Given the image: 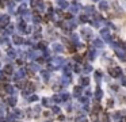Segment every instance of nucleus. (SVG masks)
I'll return each mask as SVG.
<instances>
[{"label": "nucleus", "mask_w": 126, "mask_h": 122, "mask_svg": "<svg viewBox=\"0 0 126 122\" xmlns=\"http://www.w3.org/2000/svg\"><path fill=\"white\" fill-rule=\"evenodd\" d=\"M88 83H90V79L88 77H81L80 79V84L81 85H88Z\"/></svg>", "instance_id": "nucleus-8"}, {"label": "nucleus", "mask_w": 126, "mask_h": 122, "mask_svg": "<svg viewBox=\"0 0 126 122\" xmlns=\"http://www.w3.org/2000/svg\"><path fill=\"white\" fill-rule=\"evenodd\" d=\"M6 91L8 94H12V92H14V87H12V85H10V84H6Z\"/></svg>", "instance_id": "nucleus-14"}, {"label": "nucleus", "mask_w": 126, "mask_h": 122, "mask_svg": "<svg viewBox=\"0 0 126 122\" xmlns=\"http://www.w3.org/2000/svg\"><path fill=\"white\" fill-rule=\"evenodd\" d=\"M56 4L60 6L61 8H68L69 7V3H68L67 0H56Z\"/></svg>", "instance_id": "nucleus-2"}, {"label": "nucleus", "mask_w": 126, "mask_h": 122, "mask_svg": "<svg viewBox=\"0 0 126 122\" xmlns=\"http://www.w3.org/2000/svg\"><path fill=\"white\" fill-rule=\"evenodd\" d=\"M79 10H80V6H79V4H75V6H72L70 11H72V12H79Z\"/></svg>", "instance_id": "nucleus-15"}, {"label": "nucleus", "mask_w": 126, "mask_h": 122, "mask_svg": "<svg viewBox=\"0 0 126 122\" xmlns=\"http://www.w3.org/2000/svg\"><path fill=\"white\" fill-rule=\"evenodd\" d=\"M87 20H88L87 15H81V16H80V22H87Z\"/></svg>", "instance_id": "nucleus-29"}, {"label": "nucleus", "mask_w": 126, "mask_h": 122, "mask_svg": "<svg viewBox=\"0 0 126 122\" xmlns=\"http://www.w3.org/2000/svg\"><path fill=\"white\" fill-rule=\"evenodd\" d=\"M33 19H34V22H35V23H39V22H41V16H39L38 14H34Z\"/></svg>", "instance_id": "nucleus-18"}, {"label": "nucleus", "mask_w": 126, "mask_h": 122, "mask_svg": "<svg viewBox=\"0 0 126 122\" xmlns=\"http://www.w3.org/2000/svg\"><path fill=\"white\" fill-rule=\"evenodd\" d=\"M62 62H64V58H61V57L54 58V64H56V65H61Z\"/></svg>", "instance_id": "nucleus-12"}, {"label": "nucleus", "mask_w": 126, "mask_h": 122, "mask_svg": "<svg viewBox=\"0 0 126 122\" xmlns=\"http://www.w3.org/2000/svg\"><path fill=\"white\" fill-rule=\"evenodd\" d=\"M91 34H92V31L90 29H83L81 30V35H83V38H85V39L91 37Z\"/></svg>", "instance_id": "nucleus-3"}, {"label": "nucleus", "mask_w": 126, "mask_h": 122, "mask_svg": "<svg viewBox=\"0 0 126 122\" xmlns=\"http://www.w3.org/2000/svg\"><path fill=\"white\" fill-rule=\"evenodd\" d=\"M94 44H95V46H99V48H102V46H103V42H102L100 39H95Z\"/></svg>", "instance_id": "nucleus-23"}, {"label": "nucleus", "mask_w": 126, "mask_h": 122, "mask_svg": "<svg viewBox=\"0 0 126 122\" xmlns=\"http://www.w3.org/2000/svg\"><path fill=\"white\" fill-rule=\"evenodd\" d=\"M8 56L14 58V57H15V50H14V49H10V50H8Z\"/></svg>", "instance_id": "nucleus-26"}, {"label": "nucleus", "mask_w": 126, "mask_h": 122, "mask_svg": "<svg viewBox=\"0 0 126 122\" xmlns=\"http://www.w3.org/2000/svg\"><path fill=\"white\" fill-rule=\"evenodd\" d=\"M102 95H103V94H102V90H99V88H98L96 92H95V98H96V99H100V98H102Z\"/></svg>", "instance_id": "nucleus-16"}, {"label": "nucleus", "mask_w": 126, "mask_h": 122, "mask_svg": "<svg viewBox=\"0 0 126 122\" xmlns=\"http://www.w3.org/2000/svg\"><path fill=\"white\" fill-rule=\"evenodd\" d=\"M95 57V52L94 50H90V52H88V58H94Z\"/></svg>", "instance_id": "nucleus-27"}, {"label": "nucleus", "mask_w": 126, "mask_h": 122, "mask_svg": "<svg viewBox=\"0 0 126 122\" xmlns=\"http://www.w3.org/2000/svg\"><path fill=\"white\" fill-rule=\"evenodd\" d=\"M29 69L31 71V72H35V71H38V67H37V65H34V64H30L29 65Z\"/></svg>", "instance_id": "nucleus-19"}, {"label": "nucleus", "mask_w": 126, "mask_h": 122, "mask_svg": "<svg viewBox=\"0 0 126 122\" xmlns=\"http://www.w3.org/2000/svg\"><path fill=\"white\" fill-rule=\"evenodd\" d=\"M53 113H60V109H58V107H54V106H53Z\"/></svg>", "instance_id": "nucleus-34"}, {"label": "nucleus", "mask_w": 126, "mask_h": 122, "mask_svg": "<svg viewBox=\"0 0 126 122\" xmlns=\"http://www.w3.org/2000/svg\"><path fill=\"white\" fill-rule=\"evenodd\" d=\"M122 84L126 85V77H123V76H122Z\"/></svg>", "instance_id": "nucleus-36"}, {"label": "nucleus", "mask_w": 126, "mask_h": 122, "mask_svg": "<svg viewBox=\"0 0 126 122\" xmlns=\"http://www.w3.org/2000/svg\"><path fill=\"white\" fill-rule=\"evenodd\" d=\"M84 69H85V72H90V71H92V67L91 65H85Z\"/></svg>", "instance_id": "nucleus-31"}, {"label": "nucleus", "mask_w": 126, "mask_h": 122, "mask_svg": "<svg viewBox=\"0 0 126 122\" xmlns=\"http://www.w3.org/2000/svg\"><path fill=\"white\" fill-rule=\"evenodd\" d=\"M42 105H45V106L47 105V99H42Z\"/></svg>", "instance_id": "nucleus-35"}, {"label": "nucleus", "mask_w": 126, "mask_h": 122, "mask_svg": "<svg viewBox=\"0 0 126 122\" xmlns=\"http://www.w3.org/2000/svg\"><path fill=\"white\" fill-rule=\"evenodd\" d=\"M95 79H96V81L99 83L100 79H102V73H100V72H96V73H95Z\"/></svg>", "instance_id": "nucleus-24"}, {"label": "nucleus", "mask_w": 126, "mask_h": 122, "mask_svg": "<svg viewBox=\"0 0 126 122\" xmlns=\"http://www.w3.org/2000/svg\"><path fill=\"white\" fill-rule=\"evenodd\" d=\"M42 77H44L45 80H47V79H49V75H47V72H42Z\"/></svg>", "instance_id": "nucleus-32"}, {"label": "nucleus", "mask_w": 126, "mask_h": 122, "mask_svg": "<svg viewBox=\"0 0 126 122\" xmlns=\"http://www.w3.org/2000/svg\"><path fill=\"white\" fill-rule=\"evenodd\" d=\"M76 122H87V118H85V117H79V118L76 119Z\"/></svg>", "instance_id": "nucleus-25"}, {"label": "nucleus", "mask_w": 126, "mask_h": 122, "mask_svg": "<svg viewBox=\"0 0 126 122\" xmlns=\"http://www.w3.org/2000/svg\"><path fill=\"white\" fill-rule=\"evenodd\" d=\"M8 22H10V19H8V16H7V15H4V16L0 18V24H1V26L8 24Z\"/></svg>", "instance_id": "nucleus-5"}, {"label": "nucleus", "mask_w": 126, "mask_h": 122, "mask_svg": "<svg viewBox=\"0 0 126 122\" xmlns=\"http://www.w3.org/2000/svg\"><path fill=\"white\" fill-rule=\"evenodd\" d=\"M53 100L58 103V102H61V100H62V96H60V95H54V96H53Z\"/></svg>", "instance_id": "nucleus-22"}, {"label": "nucleus", "mask_w": 126, "mask_h": 122, "mask_svg": "<svg viewBox=\"0 0 126 122\" xmlns=\"http://www.w3.org/2000/svg\"><path fill=\"white\" fill-rule=\"evenodd\" d=\"M107 106H109V107H111V106H113V100H109V102H107Z\"/></svg>", "instance_id": "nucleus-37"}, {"label": "nucleus", "mask_w": 126, "mask_h": 122, "mask_svg": "<svg viewBox=\"0 0 126 122\" xmlns=\"http://www.w3.org/2000/svg\"><path fill=\"white\" fill-rule=\"evenodd\" d=\"M114 118L117 119V121H121V113H115L114 114Z\"/></svg>", "instance_id": "nucleus-30"}, {"label": "nucleus", "mask_w": 126, "mask_h": 122, "mask_svg": "<svg viewBox=\"0 0 126 122\" xmlns=\"http://www.w3.org/2000/svg\"><path fill=\"white\" fill-rule=\"evenodd\" d=\"M8 103H10V105H12V106H14L15 103H16V99H15V98H10V99H8Z\"/></svg>", "instance_id": "nucleus-28"}, {"label": "nucleus", "mask_w": 126, "mask_h": 122, "mask_svg": "<svg viewBox=\"0 0 126 122\" xmlns=\"http://www.w3.org/2000/svg\"><path fill=\"white\" fill-rule=\"evenodd\" d=\"M12 39H14V42H15V44H16V45H22V44H23V38H21V37H18V35H14V37H12Z\"/></svg>", "instance_id": "nucleus-6"}, {"label": "nucleus", "mask_w": 126, "mask_h": 122, "mask_svg": "<svg viewBox=\"0 0 126 122\" xmlns=\"http://www.w3.org/2000/svg\"><path fill=\"white\" fill-rule=\"evenodd\" d=\"M30 100H31V102H35V100H38V96H35V95L30 96Z\"/></svg>", "instance_id": "nucleus-33"}, {"label": "nucleus", "mask_w": 126, "mask_h": 122, "mask_svg": "<svg viewBox=\"0 0 126 122\" xmlns=\"http://www.w3.org/2000/svg\"><path fill=\"white\" fill-rule=\"evenodd\" d=\"M4 73H6V75H11L12 73V67L11 65H7V67L4 68Z\"/></svg>", "instance_id": "nucleus-10"}, {"label": "nucleus", "mask_w": 126, "mask_h": 122, "mask_svg": "<svg viewBox=\"0 0 126 122\" xmlns=\"http://www.w3.org/2000/svg\"><path fill=\"white\" fill-rule=\"evenodd\" d=\"M46 122H50V121H46Z\"/></svg>", "instance_id": "nucleus-39"}, {"label": "nucleus", "mask_w": 126, "mask_h": 122, "mask_svg": "<svg viewBox=\"0 0 126 122\" xmlns=\"http://www.w3.org/2000/svg\"><path fill=\"white\" fill-rule=\"evenodd\" d=\"M99 8L102 10V11H106V10L109 8V3H107V1H100V4H99Z\"/></svg>", "instance_id": "nucleus-7"}, {"label": "nucleus", "mask_w": 126, "mask_h": 122, "mask_svg": "<svg viewBox=\"0 0 126 122\" xmlns=\"http://www.w3.org/2000/svg\"><path fill=\"white\" fill-rule=\"evenodd\" d=\"M24 88H27V91H34V85L31 84V83H26V85H24Z\"/></svg>", "instance_id": "nucleus-13"}, {"label": "nucleus", "mask_w": 126, "mask_h": 122, "mask_svg": "<svg viewBox=\"0 0 126 122\" xmlns=\"http://www.w3.org/2000/svg\"><path fill=\"white\" fill-rule=\"evenodd\" d=\"M117 56L121 58V60H123V61H126V56L123 54V52L122 50H117Z\"/></svg>", "instance_id": "nucleus-9"}, {"label": "nucleus", "mask_w": 126, "mask_h": 122, "mask_svg": "<svg viewBox=\"0 0 126 122\" xmlns=\"http://www.w3.org/2000/svg\"><path fill=\"white\" fill-rule=\"evenodd\" d=\"M53 50H56V52H62V46L58 44H54L53 45Z\"/></svg>", "instance_id": "nucleus-11"}, {"label": "nucleus", "mask_w": 126, "mask_h": 122, "mask_svg": "<svg viewBox=\"0 0 126 122\" xmlns=\"http://www.w3.org/2000/svg\"><path fill=\"white\" fill-rule=\"evenodd\" d=\"M73 92H75V96H80L79 94L81 92V87H75V91H73Z\"/></svg>", "instance_id": "nucleus-21"}, {"label": "nucleus", "mask_w": 126, "mask_h": 122, "mask_svg": "<svg viewBox=\"0 0 126 122\" xmlns=\"http://www.w3.org/2000/svg\"><path fill=\"white\" fill-rule=\"evenodd\" d=\"M100 34H102V37L104 38L106 41L110 39V33H109V30H107V29H102V30H100Z\"/></svg>", "instance_id": "nucleus-4"}, {"label": "nucleus", "mask_w": 126, "mask_h": 122, "mask_svg": "<svg viewBox=\"0 0 126 122\" xmlns=\"http://www.w3.org/2000/svg\"><path fill=\"white\" fill-rule=\"evenodd\" d=\"M39 3H41V0H31V7H33V8H35Z\"/></svg>", "instance_id": "nucleus-20"}, {"label": "nucleus", "mask_w": 126, "mask_h": 122, "mask_svg": "<svg viewBox=\"0 0 126 122\" xmlns=\"http://www.w3.org/2000/svg\"><path fill=\"white\" fill-rule=\"evenodd\" d=\"M85 12L87 14H95V10L94 7H85Z\"/></svg>", "instance_id": "nucleus-17"}, {"label": "nucleus", "mask_w": 126, "mask_h": 122, "mask_svg": "<svg viewBox=\"0 0 126 122\" xmlns=\"http://www.w3.org/2000/svg\"><path fill=\"white\" fill-rule=\"evenodd\" d=\"M109 72H110V75H111L113 77H118V76H121L122 71H121L119 68H111V69H110Z\"/></svg>", "instance_id": "nucleus-1"}, {"label": "nucleus", "mask_w": 126, "mask_h": 122, "mask_svg": "<svg viewBox=\"0 0 126 122\" xmlns=\"http://www.w3.org/2000/svg\"><path fill=\"white\" fill-rule=\"evenodd\" d=\"M94 1H98V0H94Z\"/></svg>", "instance_id": "nucleus-38"}, {"label": "nucleus", "mask_w": 126, "mask_h": 122, "mask_svg": "<svg viewBox=\"0 0 126 122\" xmlns=\"http://www.w3.org/2000/svg\"><path fill=\"white\" fill-rule=\"evenodd\" d=\"M16 1H19V0H16Z\"/></svg>", "instance_id": "nucleus-40"}]
</instances>
